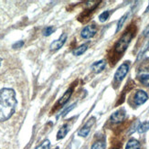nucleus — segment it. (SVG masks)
Here are the masks:
<instances>
[{
    "label": "nucleus",
    "instance_id": "nucleus-6",
    "mask_svg": "<svg viewBox=\"0 0 149 149\" xmlns=\"http://www.w3.org/2000/svg\"><path fill=\"white\" fill-rule=\"evenodd\" d=\"M67 40V34L66 33H63L61 35V37L58 38L57 40H54L52 43L50 44V49L51 50H58V49H60L63 45L64 43L66 42Z\"/></svg>",
    "mask_w": 149,
    "mask_h": 149
},
{
    "label": "nucleus",
    "instance_id": "nucleus-13",
    "mask_svg": "<svg viewBox=\"0 0 149 149\" xmlns=\"http://www.w3.org/2000/svg\"><path fill=\"white\" fill-rule=\"evenodd\" d=\"M87 49H88V45L87 44H83V45H81V46L74 49L72 50V53L75 56H80V55H81V54H83L84 52H85V51L87 50Z\"/></svg>",
    "mask_w": 149,
    "mask_h": 149
},
{
    "label": "nucleus",
    "instance_id": "nucleus-11",
    "mask_svg": "<svg viewBox=\"0 0 149 149\" xmlns=\"http://www.w3.org/2000/svg\"><path fill=\"white\" fill-rule=\"evenodd\" d=\"M70 130V125H64L63 126H61V128L59 130L58 132V134H57V139H62L63 137H65V135L68 134Z\"/></svg>",
    "mask_w": 149,
    "mask_h": 149
},
{
    "label": "nucleus",
    "instance_id": "nucleus-8",
    "mask_svg": "<svg viewBox=\"0 0 149 149\" xmlns=\"http://www.w3.org/2000/svg\"><path fill=\"white\" fill-rule=\"evenodd\" d=\"M125 117V111L124 109H120L118 111L114 112L112 115H111V121L114 124H119V123H122L124 121Z\"/></svg>",
    "mask_w": 149,
    "mask_h": 149
},
{
    "label": "nucleus",
    "instance_id": "nucleus-14",
    "mask_svg": "<svg viewBox=\"0 0 149 149\" xmlns=\"http://www.w3.org/2000/svg\"><path fill=\"white\" fill-rule=\"evenodd\" d=\"M139 81L143 84V85L149 87V74H142L138 77Z\"/></svg>",
    "mask_w": 149,
    "mask_h": 149
},
{
    "label": "nucleus",
    "instance_id": "nucleus-1",
    "mask_svg": "<svg viewBox=\"0 0 149 149\" xmlns=\"http://www.w3.org/2000/svg\"><path fill=\"white\" fill-rule=\"evenodd\" d=\"M17 101L13 89L4 88L0 91V122L8 120L15 113Z\"/></svg>",
    "mask_w": 149,
    "mask_h": 149
},
{
    "label": "nucleus",
    "instance_id": "nucleus-19",
    "mask_svg": "<svg viewBox=\"0 0 149 149\" xmlns=\"http://www.w3.org/2000/svg\"><path fill=\"white\" fill-rule=\"evenodd\" d=\"M108 17H109V11H104L99 16V20L101 22H105Z\"/></svg>",
    "mask_w": 149,
    "mask_h": 149
},
{
    "label": "nucleus",
    "instance_id": "nucleus-22",
    "mask_svg": "<svg viewBox=\"0 0 149 149\" xmlns=\"http://www.w3.org/2000/svg\"><path fill=\"white\" fill-rule=\"evenodd\" d=\"M75 105H76V102H75V103H73V104H72V105H70V107L66 108V109H65V110H64V111H63V112L61 113V115H62V116H64V115H66V114H67V113H69L70 111H72V109H73V108L75 107Z\"/></svg>",
    "mask_w": 149,
    "mask_h": 149
},
{
    "label": "nucleus",
    "instance_id": "nucleus-18",
    "mask_svg": "<svg viewBox=\"0 0 149 149\" xmlns=\"http://www.w3.org/2000/svg\"><path fill=\"white\" fill-rule=\"evenodd\" d=\"M55 31V28L54 27H51V26H49V27H47V28H45L44 30H43V35L44 36H49L53 33V32Z\"/></svg>",
    "mask_w": 149,
    "mask_h": 149
},
{
    "label": "nucleus",
    "instance_id": "nucleus-7",
    "mask_svg": "<svg viewBox=\"0 0 149 149\" xmlns=\"http://www.w3.org/2000/svg\"><path fill=\"white\" fill-rule=\"evenodd\" d=\"M147 99H148V96L146 93L142 90H139L136 92V93H135L134 100V103L136 105H142L143 103H145L147 101Z\"/></svg>",
    "mask_w": 149,
    "mask_h": 149
},
{
    "label": "nucleus",
    "instance_id": "nucleus-12",
    "mask_svg": "<svg viewBox=\"0 0 149 149\" xmlns=\"http://www.w3.org/2000/svg\"><path fill=\"white\" fill-rule=\"evenodd\" d=\"M125 149H140V143L135 139H131L126 144Z\"/></svg>",
    "mask_w": 149,
    "mask_h": 149
},
{
    "label": "nucleus",
    "instance_id": "nucleus-4",
    "mask_svg": "<svg viewBox=\"0 0 149 149\" xmlns=\"http://www.w3.org/2000/svg\"><path fill=\"white\" fill-rule=\"evenodd\" d=\"M96 27L94 25H89L86 26L85 28H83V29L81 32V36L85 38V40H88V38H91L94 37V35L96 34Z\"/></svg>",
    "mask_w": 149,
    "mask_h": 149
},
{
    "label": "nucleus",
    "instance_id": "nucleus-20",
    "mask_svg": "<svg viewBox=\"0 0 149 149\" xmlns=\"http://www.w3.org/2000/svg\"><path fill=\"white\" fill-rule=\"evenodd\" d=\"M49 140H45L43 143L40 145V146H38L36 149H49Z\"/></svg>",
    "mask_w": 149,
    "mask_h": 149
},
{
    "label": "nucleus",
    "instance_id": "nucleus-26",
    "mask_svg": "<svg viewBox=\"0 0 149 149\" xmlns=\"http://www.w3.org/2000/svg\"><path fill=\"white\" fill-rule=\"evenodd\" d=\"M113 149H117V148H113Z\"/></svg>",
    "mask_w": 149,
    "mask_h": 149
},
{
    "label": "nucleus",
    "instance_id": "nucleus-25",
    "mask_svg": "<svg viewBox=\"0 0 149 149\" xmlns=\"http://www.w3.org/2000/svg\"><path fill=\"white\" fill-rule=\"evenodd\" d=\"M0 65H1V59H0Z\"/></svg>",
    "mask_w": 149,
    "mask_h": 149
},
{
    "label": "nucleus",
    "instance_id": "nucleus-5",
    "mask_svg": "<svg viewBox=\"0 0 149 149\" xmlns=\"http://www.w3.org/2000/svg\"><path fill=\"white\" fill-rule=\"evenodd\" d=\"M95 123V118L94 117H92L90 118L87 123L85 124V125L82 126V128L81 129V130L78 132V134L80 135V136H82V137H86L87 135L89 134L90 131H91V128H92V126L93 125V124Z\"/></svg>",
    "mask_w": 149,
    "mask_h": 149
},
{
    "label": "nucleus",
    "instance_id": "nucleus-9",
    "mask_svg": "<svg viewBox=\"0 0 149 149\" xmlns=\"http://www.w3.org/2000/svg\"><path fill=\"white\" fill-rule=\"evenodd\" d=\"M72 92H73V88H70L67 92L64 93V95L61 97V98L59 100V102H57V106L60 107V106H62L65 104V103L69 101V99L70 98V96H72Z\"/></svg>",
    "mask_w": 149,
    "mask_h": 149
},
{
    "label": "nucleus",
    "instance_id": "nucleus-15",
    "mask_svg": "<svg viewBox=\"0 0 149 149\" xmlns=\"http://www.w3.org/2000/svg\"><path fill=\"white\" fill-rule=\"evenodd\" d=\"M148 130H149V121H146V122H144L143 124H141L139 125V127L137 129V132L140 134H143Z\"/></svg>",
    "mask_w": 149,
    "mask_h": 149
},
{
    "label": "nucleus",
    "instance_id": "nucleus-3",
    "mask_svg": "<svg viewBox=\"0 0 149 149\" xmlns=\"http://www.w3.org/2000/svg\"><path fill=\"white\" fill-rule=\"evenodd\" d=\"M128 70H129V64L127 62L123 63L122 65L118 68V70H116V72L114 74V80L118 82L121 81L125 77V75L127 74Z\"/></svg>",
    "mask_w": 149,
    "mask_h": 149
},
{
    "label": "nucleus",
    "instance_id": "nucleus-21",
    "mask_svg": "<svg viewBox=\"0 0 149 149\" xmlns=\"http://www.w3.org/2000/svg\"><path fill=\"white\" fill-rule=\"evenodd\" d=\"M139 125H140V122H139L138 120H136V121L134 122V125L132 126V129H131V130H130V132H129V133H130V134L134 133V132L135 130H136V129H138Z\"/></svg>",
    "mask_w": 149,
    "mask_h": 149
},
{
    "label": "nucleus",
    "instance_id": "nucleus-17",
    "mask_svg": "<svg viewBox=\"0 0 149 149\" xmlns=\"http://www.w3.org/2000/svg\"><path fill=\"white\" fill-rule=\"evenodd\" d=\"M128 15H129V14L127 13V14H125V16H123V17L120 18V20L118 21V24H117V29H116V32H119V31L121 30L122 27L124 26V24H125V20H126V18H127Z\"/></svg>",
    "mask_w": 149,
    "mask_h": 149
},
{
    "label": "nucleus",
    "instance_id": "nucleus-2",
    "mask_svg": "<svg viewBox=\"0 0 149 149\" xmlns=\"http://www.w3.org/2000/svg\"><path fill=\"white\" fill-rule=\"evenodd\" d=\"M134 37V31L131 29H127L125 33L119 38V40L116 42L114 46V52L116 54H123L127 49L128 45L130 44L132 38Z\"/></svg>",
    "mask_w": 149,
    "mask_h": 149
},
{
    "label": "nucleus",
    "instance_id": "nucleus-23",
    "mask_svg": "<svg viewBox=\"0 0 149 149\" xmlns=\"http://www.w3.org/2000/svg\"><path fill=\"white\" fill-rule=\"evenodd\" d=\"M24 45V41L23 40H20V41H17L16 42L15 44H13L12 48L13 49H19V48H22Z\"/></svg>",
    "mask_w": 149,
    "mask_h": 149
},
{
    "label": "nucleus",
    "instance_id": "nucleus-24",
    "mask_svg": "<svg viewBox=\"0 0 149 149\" xmlns=\"http://www.w3.org/2000/svg\"><path fill=\"white\" fill-rule=\"evenodd\" d=\"M147 35H149V26H148V27L144 31V36H147Z\"/></svg>",
    "mask_w": 149,
    "mask_h": 149
},
{
    "label": "nucleus",
    "instance_id": "nucleus-10",
    "mask_svg": "<svg viewBox=\"0 0 149 149\" xmlns=\"http://www.w3.org/2000/svg\"><path fill=\"white\" fill-rule=\"evenodd\" d=\"M105 66H106V62L104 61H96L93 64L92 69L93 70V72L95 73H99L104 70Z\"/></svg>",
    "mask_w": 149,
    "mask_h": 149
},
{
    "label": "nucleus",
    "instance_id": "nucleus-16",
    "mask_svg": "<svg viewBox=\"0 0 149 149\" xmlns=\"http://www.w3.org/2000/svg\"><path fill=\"white\" fill-rule=\"evenodd\" d=\"M105 146L104 141H97L92 146V149H105Z\"/></svg>",
    "mask_w": 149,
    "mask_h": 149
}]
</instances>
